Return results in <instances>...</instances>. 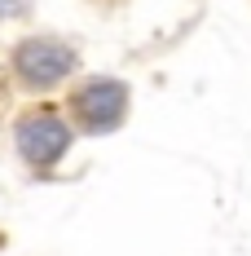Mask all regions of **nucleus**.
<instances>
[{
  "mask_svg": "<svg viewBox=\"0 0 251 256\" xmlns=\"http://www.w3.org/2000/svg\"><path fill=\"white\" fill-rule=\"evenodd\" d=\"M66 142H71V132L62 128V120H53V115H31L22 124V132H18V146H22V154L31 159V164H53L57 154L66 150Z\"/></svg>",
  "mask_w": 251,
  "mask_h": 256,
  "instance_id": "nucleus-1",
  "label": "nucleus"
},
{
  "mask_svg": "<svg viewBox=\"0 0 251 256\" xmlns=\"http://www.w3.org/2000/svg\"><path fill=\"white\" fill-rule=\"evenodd\" d=\"M71 53L62 49V44H53V40H31L18 49V71H22L31 84H53V80H62L71 71Z\"/></svg>",
  "mask_w": 251,
  "mask_h": 256,
  "instance_id": "nucleus-2",
  "label": "nucleus"
},
{
  "mask_svg": "<svg viewBox=\"0 0 251 256\" xmlns=\"http://www.w3.org/2000/svg\"><path fill=\"white\" fill-rule=\"evenodd\" d=\"M75 115L93 128V132H106V128L124 115V88H119V84H88L75 98Z\"/></svg>",
  "mask_w": 251,
  "mask_h": 256,
  "instance_id": "nucleus-3",
  "label": "nucleus"
}]
</instances>
